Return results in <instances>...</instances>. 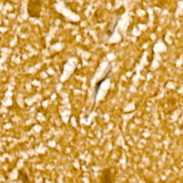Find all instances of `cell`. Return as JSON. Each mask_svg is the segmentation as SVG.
I'll return each mask as SVG.
<instances>
[{
	"instance_id": "obj_1",
	"label": "cell",
	"mask_w": 183,
	"mask_h": 183,
	"mask_svg": "<svg viewBox=\"0 0 183 183\" xmlns=\"http://www.w3.org/2000/svg\"><path fill=\"white\" fill-rule=\"evenodd\" d=\"M111 72H112V67L111 65H110V67L108 68V70L106 72L105 76L103 77L102 79H100V80H98L97 82H96V85L95 86V89H94V91H95V95H94V101H95L96 100V97H97V94L99 92V90H100V89L101 87V85H102V84L105 82L107 79L109 77V76H110V74Z\"/></svg>"
},
{
	"instance_id": "obj_2",
	"label": "cell",
	"mask_w": 183,
	"mask_h": 183,
	"mask_svg": "<svg viewBox=\"0 0 183 183\" xmlns=\"http://www.w3.org/2000/svg\"><path fill=\"white\" fill-rule=\"evenodd\" d=\"M101 182H114L112 175L109 169L104 170L101 177Z\"/></svg>"
},
{
	"instance_id": "obj_3",
	"label": "cell",
	"mask_w": 183,
	"mask_h": 183,
	"mask_svg": "<svg viewBox=\"0 0 183 183\" xmlns=\"http://www.w3.org/2000/svg\"><path fill=\"white\" fill-rule=\"evenodd\" d=\"M18 180H20L22 182H30V180H29L28 177V175H27L26 172H24L23 170H19L18 172Z\"/></svg>"
}]
</instances>
